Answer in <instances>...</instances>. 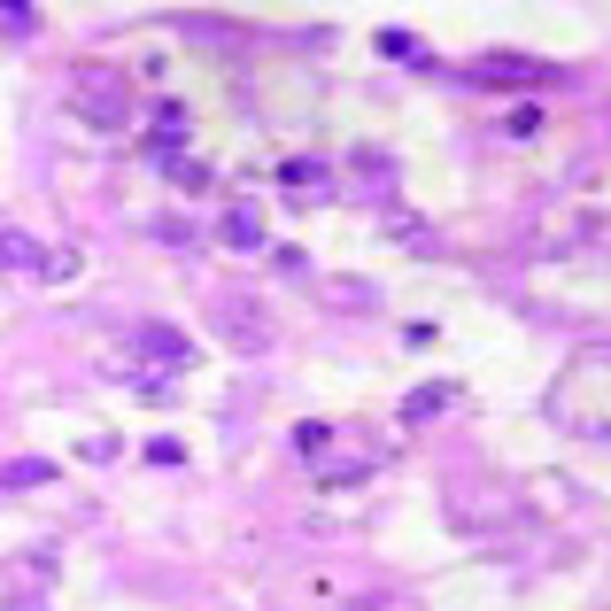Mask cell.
<instances>
[{"instance_id": "6da1fadb", "label": "cell", "mask_w": 611, "mask_h": 611, "mask_svg": "<svg viewBox=\"0 0 611 611\" xmlns=\"http://www.w3.org/2000/svg\"><path fill=\"white\" fill-rule=\"evenodd\" d=\"M550 410L573 426V434H596L611 441V349H581L573 364H565V379H557Z\"/></svg>"}, {"instance_id": "7a4b0ae2", "label": "cell", "mask_w": 611, "mask_h": 611, "mask_svg": "<svg viewBox=\"0 0 611 611\" xmlns=\"http://www.w3.org/2000/svg\"><path fill=\"white\" fill-rule=\"evenodd\" d=\"M62 101H70L86 124H101V132H117V124H124V78L109 70V62H78L70 86H62Z\"/></svg>"}, {"instance_id": "3957f363", "label": "cell", "mask_w": 611, "mask_h": 611, "mask_svg": "<svg viewBox=\"0 0 611 611\" xmlns=\"http://www.w3.org/2000/svg\"><path fill=\"white\" fill-rule=\"evenodd\" d=\"M132 349L155 356V364H171V372H186V364H194V341H186V333H171V325H132Z\"/></svg>"}, {"instance_id": "277c9868", "label": "cell", "mask_w": 611, "mask_h": 611, "mask_svg": "<svg viewBox=\"0 0 611 611\" xmlns=\"http://www.w3.org/2000/svg\"><path fill=\"white\" fill-rule=\"evenodd\" d=\"M480 78H488V86H550V62H534V55H488V62H480Z\"/></svg>"}, {"instance_id": "5b68a950", "label": "cell", "mask_w": 611, "mask_h": 611, "mask_svg": "<svg viewBox=\"0 0 611 611\" xmlns=\"http://www.w3.org/2000/svg\"><path fill=\"white\" fill-rule=\"evenodd\" d=\"M178 31H186V39H202V47H240V39H248V31L225 24V16H178Z\"/></svg>"}, {"instance_id": "8992f818", "label": "cell", "mask_w": 611, "mask_h": 611, "mask_svg": "<svg viewBox=\"0 0 611 611\" xmlns=\"http://www.w3.org/2000/svg\"><path fill=\"white\" fill-rule=\"evenodd\" d=\"M186 109H178V101H163V109H155V147H163V155H178V140H186Z\"/></svg>"}, {"instance_id": "52a82bcc", "label": "cell", "mask_w": 611, "mask_h": 611, "mask_svg": "<svg viewBox=\"0 0 611 611\" xmlns=\"http://www.w3.org/2000/svg\"><path fill=\"white\" fill-rule=\"evenodd\" d=\"M387 240H403L410 256H434V225H418V217H387Z\"/></svg>"}, {"instance_id": "ba28073f", "label": "cell", "mask_w": 611, "mask_h": 611, "mask_svg": "<svg viewBox=\"0 0 611 611\" xmlns=\"http://www.w3.org/2000/svg\"><path fill=\"white\" fill-rule=\"evenodd\" d=\"M225 240L233 248H263V217L256 209H225Z\"/></svg>"}, {"instance_id": "9c48e42d", "label": "cell", "mask_w": 611, "mask_h": 611, "mask_svg": "<svg viewBox=\"0 0 611 611\" xmlns=\"http://www.w3.org/2000/svg\"><path fill=\"white\" fill-rule=\"evenodd\" d=\"M279 186H287V194H325V171H318V163H287Z\"/></svg>"}, {"instance_id": "30bf717a", "label": "cell", "mask_w": 611, "mask_h": 611, "mask_svg": "<svg viewBox=\"0 0 611 611\" xmlns=\"http://www.w3.org/2000/svg\"><path fill=\"white\" fill-rule=\"evenodd\" d=\"M449 403V387H410V403H403V418L418 426V418H434V410Z\"/></svg>"}, {"instance_id": "8fae6325", "label": "cell", "mask_w": 611, "mask_h": 611, "mask_svg": "<svg viewBox=\"0 0 611 611\" xmlns=\"http://www.w3.org/2000/svg\"><path fill=\"white\" fill-rule=\"evenodd\" d=\"M503 132H511V140H534V132H542V109H534V101H519V109L503 117Z\"/></svg>"}, {"instance_id": "7c38bea8", "label": "cell", "mask_w": 611, "mask_h": 611, "mask_svg": "<svg viewBox=\"0 0 611 611\" xmlns=\"http://www.w3.org/2000/svg\"><path fill=\"white\" fill-rule=\"evenodd\" d=\"M39 480H55V472H47V465H31V457H24V465H8V472H0V488H39Z\"/></svg>"}, {"instance_id": "4fadbf2b", "label": "cell", "mask_w": 611, "mask_h": 611, "mask_svg": "<svg viewBox=\"0 0 611 611\" xmlns=\"http://www.w3.org/2000/svg\"><path fill=\"white\" fill-rule=\"evenodd\" d=\"M163 163H171V178L186 186V194H202V186H209V171H202V163H186V155H163Z\"/></svg>"}, {"instance_id": "5bb4252c", "label": "cell", "mask_w": 611, "mask_h": 611, "mask_svg": "<svg viewBox=\"0 0 611 611\" xmlns=\"http://www.w3.org/2000/svg\"><path fill=\"white\" fill-rule=\"evenodd\" d=\"M333 302H356V310H364V302H379V294L364 287V279H333Z\"/></svg>"}, {"instance_id": "9a60e30c", "label": "cell", "mask_w": 611, "mask_h": 611, "mask_svg": "<svg viewBox=\"0 0 611 611\" xmlns=\"http://www.w3.org/2000/svg\"><path fill=\"white\" fill-rule=\"evenodd\" d=\"M225 333H233V341H248V349H263V341H271L256 318H225Z\"/></svg>"}, {"instance_id": "2e32d148", "label": "cell", "mask_w": 611, "mask_h": 611, "mask_svg": "<svg viewBox=\"0 0 611 611\" xmlns=\"http://www.w3.org/2000/svg\"><path fill=\"white\" fill-rule=\"evenodd\" d=\"M0 263H39V256H31L24 233H0Z\"/></svg>"}]
</instances>
